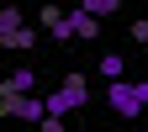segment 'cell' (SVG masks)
Returning <instances> with one entry per match:
<instances>
[{"label": "cell", "mask_w": 148, "mask_h": 132, "mask_svg": "<svg viewBox=\"0 0 148 132\" xmlns=\"http://www.w3.org/2000/svg\"><path fill=\"white\" fill-rule=\"evenodd\" d=\"M42 101H48V116H69V111H79L90 101V85H85V74H64V85Z\"/></svg>", "instance_id": "1"}, {"label": "cell", "mask_w": 148, "mask_h": 132, "mask_svg": "<svg viewBox=\"0 0 148 132\" xmlns=\"http://www.w3.org/2000/svg\"><path fill=\"white\" fill-rule=\"evenodd\" d=\"M106 101L116 116H143L148 111V85H127V79H111L106 85Z\"/></svg>", "instance_id": "2"}, {"label": "cell", "mask_w": 148, "mask_h": 132, "mask_svg": "<svg viewBox=\"0 0 148 132\" xmlns=\"http://www.w3.org/2000/svg\"><path fill=\"white\" fill-rule=\"evenodd\" d=\"M0 116H11V122H42L48 116V101H37V95H11V90H0Z\"/></svg>", "instance_id": "3"}, {"label": "cell", "mask_w": 148, "mask_h": 132, "mask_svg": "<svg viewBox=\"0 0 148 132\" xmlns=\"http://www.w3.org/2000/svg\"><path fill=\"white\" fill-rule=\"evenodd\" d=\"M64 16H69V32H74V42H95V37H101V16H95V11H85V5H69Z\"/></svg>", "instance_id": "4"}, {"label": "cell", "mask_w": 148, "mask_h": 132, "mask_svg": "<svg viewBox=\"0 0 148 132\" xmlns=\"http://www.w3.org/2000/svg\"><path fill=\"white\" fill-rule=\"evenodd\" d=\"M0 90H11V95H37V74H32V69H11Z\"/></svg>", "instance_id": "5"}, {"label": "cell", "mask_w": 148, "mask_h": 132, "mask_svg": "<svg viewBox=\"0 0 148 132\" xmlns=\"http://www.w3.org/2000/svg\"><path fill=\"white\" fill-rule=\"evenodd\" d=\"M21 27H27V16H21V5H11V0H5V5H0V42H5L11 32H21Z\"/></svg>", "instance_id": "6"}, {"label": "cell", "mask_w": 148, "mask_h": 132, "mask_svg": "<svg viewBox=\"0 0 148 132\" xmlns=\"http://www.w3.org/2000/svg\"><path fill=\"white\" fill-rule=\"evenodd\" d=\"M127 74V58L122 53H101V79H122Z\"/></svg>", "instance_id": "7"}, {"label": "cell", "mask_w": 148, "mask_h": 132, "mask_svg": "<svg viewBox=\"0 0 148 132\" xmlns=\"http://www.w3.org/2000/svg\"><path fill=\"white\" fill-rule=\"evenodd\" d=\"M0 48H37V27H21V32H11Z\"/></svg>", "instance_id": "8"}, {"label": "cell", "mask_w": 148, "mask_h": 132, "mask_svg": "<svg viewBox=\"0 0 148 132\" xmlns=\"http://www.w3.org/2000/svg\"><path fill=\"white\" fill-rule=\"evenodd\" d=\"M79 5H85V11H95L101 21H106V16H116V11H122V0H79Z\"/></svg>", "instance_id": "9"}, {"label": "cell", "mask_w": 148, "mask_h": 132, "mask_svg": "<svg viewBox=\"0 0 148 132\" xmlns=\"http://www.w3.org/2000/svg\"><path fill=\"white\" fill-rule=\"evenodd\" d=\"M37 132H69V122H64V116H42V122H37Z\"/></svg>", "instance_id": "10"}, {"label": "cell", "mask_w": 148, "mask_h": 132, "mask_svg": "<svg viewBox=\"0 0 148 132\" xmlns=\"http://www.w3.org/2000/svg\"><path fill=\"white\" fill-rule=\"evenodd\" d=\"M132 42H143V48H148V16H138V21H132Z\"/></svg>", "instance_id": "11"}, {"label": "cell", "mask_w": 148, "mask_h": 132, "mask_svg": "<svg viewBox=\"0 0 148 132\" xmlns=\"http://www.w3.org/2000/svg\"><path fill=\"white\" fill-rule=\"evenodd\" d=\"M0 5H5V0H0Z\"/></svg>", "instance_id": "12"}]
</instances>
